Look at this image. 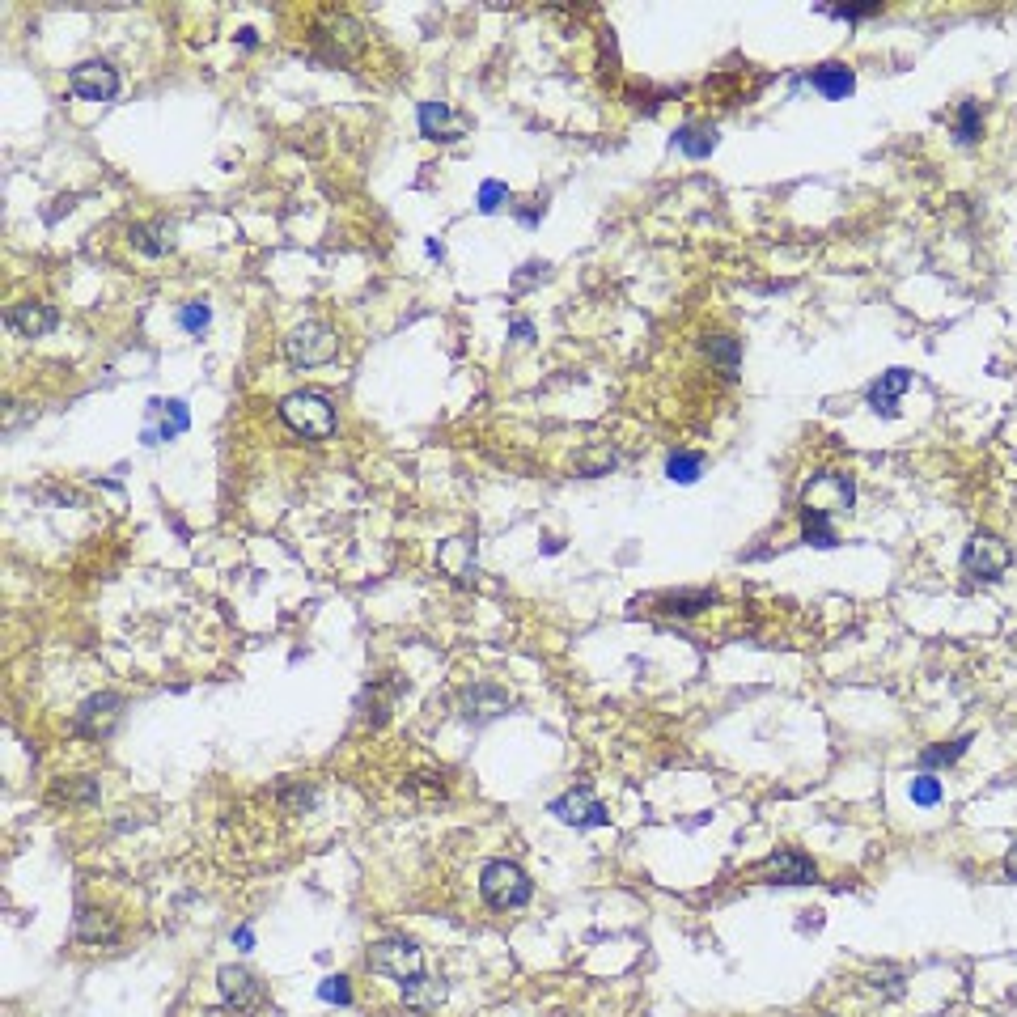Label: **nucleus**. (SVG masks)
I'll list each match as a JSON object with an SVG mask.
<instances>
[{
    "mask_svg": "<svg viewBox=\"0 0 1017 1017\" xmlns=\"http://www.w3.org/2000/svg\"><path fill=\"white\" fill-rule=\"evenodd\" d=\"M615 467V454H598V458H581V471L585 475H602V471H611Z\"/></svg>",
    "mask_w": 1017,
    "mask_h": 1017,
    "instance_id": "33",
    "label": "nucleus"
},
{
    "mask_svg": "<svg viewBox=\"0 0 1017 1017\" xmlns=\"http://www.w3.org/2000/svg\"><path fill=\"white\" fill-rule=\"evenodd\" d=\"M801 543H810V547H835L840 543V534H835V526H831V513L801 509Z\"/></svg>",
    "mask_w": 1017,
    "mask_h": 1017,
    "instance_id": "21",
    "label": "nucleus"
},
{
    "mask_svg": "<svg viewBox=\"0 0 1017 1017\" xmlns=\"http://www.w3.org/2000/svg\"><path fill=\"white\" fill-rule=\"evenodd\" d=\"M708 356L725 369V378H738V365H742V344L734 335H708Z\"/></svg>",
    "mask_w": 1017,
    "mask_h": 1017,
    "instance_id": "25",
    "label": "nucleus"
},
{
    "mask_svg": "<svg viewBox=\"0 0 1017 1017\" xmlns=\"http://www.w3.org/2000/svg\"><path fill=\"white\" fill-rule=\"evenodd\" d=\"M674 145L687 157H695V162H704V157H712V149H717V128H712V123H683V128L674 132Z\"/></svg>",
    "mask_w": 1017,
    "mask_h": 1017,
    "instance_id": "18",
    "label": "nucleus"
},
{
    "mask_svg": "<svg viewBox=\"0 0 1017 1017\" xmlns=\"http://www.w3.org/2000/svg\"><path fill=\"white\" fill-rule=\"evenodd\" d=\"M509 691H501L496 683H479V687H471L467 695H462V708H467V717L471 721H492V717H501V712H509Z\"/></svg>",
    "mask_w": 1017,
    "mask_h": 1017,
    "instance_id": "15",
    "label": "nucleus"
},
{
    "mask_svg": "<svg viewBox=\"0 0 1017 1017\" xmlns=\"http://www.w3.org/2000/svg\"><path fill=\"white\" fill-rule=\"evenodd\" d=\"M68 89L85 102H111L119 94V73L106 60H85L68 73Z\"/></svg>",
    "mask_w": 1017,
    "mask_h": 1017,
    "instance_id": "7",
    "label": "nucleus"
},
{
    "mask_svg": "<svg viewBox=\"0 0 1017 1017\" xmlns=\"http://www.w3.org/2000/svg\"><path fill=\"white\" fill-rule=\"evenodd\" d=\"M543 276H547V263H539V259H534V263H526V267H522V272H517V276H513V289H517V293H522V289H530V284H539Z\"/></svg>",
    "mask_w": 1017,
    "mask_h": 1017,
    "instance_id": "31",
    "label": "nucleus"
},
{
    "mask_svg": "<svg viewBox=\"0 0 1017 1017\" xmlns=\"http://www.w3.org/2000/svg\"><path fill=\"white\" fill-rule=\"evenodd\" d=\"M9 327L17 335H26V339H39V335L60 327V310L47 306V301H22V306L9 310Z\"/></svg>",
    "mask_w": 1017,
    "mask_h": 1017,
    "instance_id": "13",
    "label": "nucleus"
},
{
    "mask_svg": "<svg viewBox=\"0 0 1017 1017\" xmlns=\"http://www.w3.org/2000/svg\"><path fill=\"white\" fill-rule=\"evenodd\" d=\"M132 246L140 255H153V259H162V255H170V246H174V229L166 225V221H149V225H132Z\"/></svg>",
    "mask_w": 1017,
    "mask_h": 1017,
    "instance_id": "19",
    "label": "nucleus"
},
{
    "mask_svg": "<svg viewBox=\"0 0 1017 1017\" xmlns=\"http://www.w3.org/2000/svg\"><path fill=\"white\" fill-rule=\"evenodd\" d=\"M551 814H556L560 823H568V827H606V823H611V814H606V806L590 789H573V793L556 797V801H551Z\"/></svg>",
    "mask_w": 1017,
    "mask_h": 1017,
    "instance_id": "10",
    "label": "nucleus"
},
{
    "mask_svg": "<svg viewBox=\"0 0 1017 1017\" xmlns=\"http://www.w3.org/2000/svg\"><path fill=\"white\" fill-rule=\"evenodd\" d=\"M369 971L390 975L399 984H412V979L424 975V954L416 941H403V937H386L369 950Z\"/></svg>",
    "mask_w": 1017,
    "mask_h": 1017,
    "instance_id": "5",
    "label": "nucleus"
},
{
    "mask_svg": "<svg viewBox=\"0 0 1017 1017\" xmlns=\"http://www.w3.org/2000/svg\"><path fill=\"white\" fill-rule=\"evenodd\" d=\"M441 564L450 568L458 585H471V581L479 577V564H475V556H471V543H467V539L445 543V547H441Z\"/></svg>",
    "mask_w": 1017,
    "mask_h": 1017,
    "instance_id": "20",
    "label": "nucleus"
},
{
    "mask_svg": "<svg viewBox=\"0 0 1017 1017\" xmlns=\"http://www.w3.org/2000/svg\"><path fill=\"white\" fill-rule=\"evenodd\" d=\"M1005 878H1009V882H1017V844L1005 852Z\"/></svg>",
    "mask_w": 1017,
    "mask_h": 1017,
    "instance_id": "37",
    "label": "nucleus"
},
{
    "mask_svg": "<svg viewBox=\"0 0 1017 1017\" xmlns=\"http://www.w3.org/2000/svg\"><path fill=\"white\" fill-rule=\"evenodd\" d=\"M187 428H191V412L183 399H149V424H145V433H140V441L162 445L178 433H187Z\"/></svg>",
    "mask_w": 1017,
    "mask_h": 1017,
    "instance_id": "8",
    "label": "nucleus"
},
{
    "mask_svg": "<svg viewBox=\"0 0 1017 1017\" xmlns=\"http://www.w3.org/2000/svg\"><path fill=\"white\" fill-rule=\"evenodd\" d=\"M666 475L674 479V484H695V479L704 475V454H670V462H666Z\"/></svg>",
    "mask_w": 1017,
    "mask_h": 1017,
    "instance_id": "26",
    "label": "nucleus"
},
{
    "mask_svg": "<svg viewBox=\"0 0 1017 1017\" xmlns=\"http://www.w3.org/2000/svg\"><path fill=\"white\" fill-rule=\"evenodd\" d=\"M1009 568H1013V547L1001 534H988V530L971 534L967 551H962V573L971 581H1001Z\"/></svg>",
    "mask_w": 1017,
    "mask_h": 1017,
    "instance_id": "3",
    "label": "nucleus"
},
{
    "mask_svg": "<svg viewBox=\"0 0 1017 1017\" xmlns=\"http://www.w3.org/2000/svg\"><path fill=\"white\" fill-rule=\"evenodd\" d=\"M420 132L428 140H437V145H454V140H462L471 132V119L458 115L450 102H424L420 106Z\"/></svg>",
    "mask_w": 1017,
    "mask_h": 1017,
    "instance_id": "11",
    "label": "nucleus"
},
{
    "mask_svg": "<svg viewBox=\"0 0 1017 1017\" xmlns=\"http://www.w3.org/2000/svg\"><path fill=\"white\" fill-rule=\"evenodd\" d=\"M912 801H916V806H941V780L929 776V772L916 776L912 780Z\"/></svg>",
    "mask_w": 1017,
    "mask_h": 1017,
    "instance_id": "28",
    "label": "nucleus"
},
{
    "mask_svg": "<svg viewBox=\"0 0 1017 1017\" xmlns=\"http://www.w3.org/2000/svg\"><path fill=\"white\" fill-rule=\"evenodd\" d=\"M403 1001L416 1005V1009H433L445 1001V979H433V975H420L412 984H403Z\"/></svg>",
    "mask_w": 1017,
    "mask_h": 1017,
    "instance_id": "23",
    "label": "nucleus"
},
{
    "mask_svg": "<svg viewBox=\"0 0 1017 1017\" xmlns=\"http://www.w3.org/2000/svg\"><path fill=\"white\" fill-rule=\"evenodd\" d=\"M827 17H840V22H861V17L882 13V5H865V9H823Z\"/></svg>",
    "mask_w": 1017,
    "mask_h": 1017,
    "instance_id": "32",
    "label": "nucleus"
},
{
    "mask_svg": "<svg viewBox=\"0 0 1017 1017\" xmlns=\"http://www.w3.org/2000/svg\"><path fill=\"white\" fill-rule=\"evenodd\" d=\"M759 873H763L767 882H776V886H810V882H818V865L801 848H776L759 865Z\"/></svg>",
    "mask_w": 1017,
    "mask_h": 1017,
    "instance_id": "6",
    "label": "nucleus"
},
{
    "mask_svg": "<svg viewBox=\"0 0 1017 1017\" xmlns=\"http://www.w3.org/2000/svg\"><path fill=\"white\" fill-rule=\"evenodd\" d=\"M221 1001H225V1009L229 1013H238V1017H246V1013H255L259 1009V1001H263V984L259 979L246 971V967H221Z\"/></svg>",
    "mask_w": 1017,
    "mask_h": 1017,
    "instance_id": "9",
    "label": "nucleus"
},
{
    "mask_svg": "<svg viewBox=\"0 0 1017 1017\" xmlns=\"http://www.w3.org/2000/svg\"><path fill=\"white\" fill-rule=\"evenodd\" d=\"M810 85H814L823 98L840 102V98H848L852 89H856V77H852V68H844V64H818L814 73H810Z\"/></svg>",
    "mask_w": 1017,
    "mask_h": 1017,
    "instance_id": "16",
    "label": "nucleus"
},
{
    "mask_svg": "<svg viewBox=\"0 0 1017 1017\" xmlns=\"http://www.w3.org/2000/svg\"><path fill=\"white\" fill-rule=\"evenodd\" d=\"M907 386H912V373H907V369H886L882 378L869 386V407L878 416L895 420L899 416V399L907 395Z\"/></svg>",
    "mask_w": 1017,
    "mask_h": 1017,
    "instance_id": "14",
    "label": "nucleus"
},
{
    "mask_svg": "<svg viewBox=\"0 0 1017 1017\" xmlns=\"http://www.w3.org/2000/svg\"><path fill=\"white\" fill-rule=\"evenodd\" d=\"M284 356H289L293 369H310V365H327L339 356V339L331 327L323 323H306L284 335Z\"/></svg>",
    "mask_w": 1017,
    "mask_h": 1017,
    "instance_id": "4",
    "label": "nucleus"
},
{
    "mask_svg": "<svg viewBox=\"0 0 1017 1017\" xmlns=\"http://www.w3.org/2000/svg\"><path fill=\"white\" fill-rule=\"evenodd\" d=\"M517 217H522V225H530V229H534V225L543 221V200H530L522 212H517Z\"/></svg>",
    "mask_w": 1017,
    "mask_h": 1017,
    "instance_id": "34",
    "label": "nucleus"
},
{
    "mask_svg": "<svg viewBox=\"0 0 1017 1017\" xmlns=\"http://www.w3.org/2000/svg\"><path fill=\"white\" fill-rule=\"evenodd\" d=\"M475 204H479V212H501V204H509V187L505 183H496V178H488L484 187H479V195H475Z\"/></svg>",
    "mask_w": 1017,
    "mask_h": 1017,
    "instance_id": "27",
    "label": "nucleus"
},
{
    "mask_svg": "<svg viewBox=\"0 0 1017 1017\" xmlns=\"http://www.w3.org/2000/svg\"><path fill=\"white\" fill-rule=\"evenodd\" d=\"M208 306L204 301H187L183 306V314H178V323H183V331H191V335H204V327H208Z\"/></svg>",
    "mask_w": 1017,
    "mask_h": 1017,
    "instance_id": "30",
    "label": "nucleus"
},
{
    "mask_svg": "<svg viewBox=\"0 0 1017 1017\" xmlns=\"http://www.w3.org/2000/svg\"><path fill=\"white\" fill-rule=\"evenodd\" d=\"M119 712H123V700H119V695H111V691L89 695V700L77 708L73 729H77V734H85V738H102V734H111V729H115Z\"/></svg>",
    "mask_w": 1017,
    "mask_h": 1017,
    "instance_id": "12",
    "label": "nucleus"
},
{
    "mask_svg": "<svg viewBox=\"0 0 1017 1017\" xmlns=\"http://www.w3.org/2000/svg\"><path fill=\"white\" fill-rule=\"evenodd\" d=\"M234 945H238V950H251V945H255V933L242 924V929H234Z\"/></svg>",
    "mask_w": 1017,
    "mask_h": 1017,
    "instance_id": "36",
    "label": "nucleus"
},
{
    "mask_svg": "<svg viewBox=\"0 0 1017 1017\" xmlns=\"http://www.w3.org/2000/svg\"><path fill=\"white\" fill-rule=\"evenodd\" d=\"M979 136H984V106H979L975 98L958 102V111H954V140H958V145H975Z\"/></svg>",
    "mask_w": 1017,
    "mask_h": 1017,
    "instance_id": "22",
    "label": "nucleus"
},
{
    "mask_svg": "<svg viewBox=\"0 0 1017 1017\" xmlns=\"http://www.w3.org/2000/svg\"><path fill=\"white\" fill-rule=\"evenodd\" d=\"M318 996H323L327 1005H352V988H348V979H344V975L323 979V984H318Z\"/></svg>",
    "mask_w": 1017,
    "mask_h": 1017,
    "instance_id": "29",
    "label": "nucleus"
},
{
    "mask_svg": "<svg viewBox=\"0 0 1017 1017\" xmlns=\"http://www.w3.org/2000/svg\"><path fill=\"white\" fill-rule=\"evenodd\" d=\"M967 746H971V734H962L954 742H937V746H929V751H920V767L924 772H933V767H954L962 755H967Z\"/></svg>",
    "mask_w": 1017,
    "mask_h": 1017,
    "instance_id": "24",
    "label": "nucleus"
},
{
    "mask_svg": "<svg viewBox=\"0 0 1017 1017\" xmlns=\"http://www.w3.org/2000/svg\"><path fill=\"white\" fill-rule=\"evenodd\" d=\"M280 420L306 441H327L335 433V424H339L331 399L314 395V390H293V395H284L280 399Z\"/></svg>",
    "mask_w": 1017,
    "mask_h": 1017,
    "instance_id": "1",
    "label": "nucleus"
},
{
    "mask_svg": "<svg viewBox=\"0 0 1017 1017\" xmlns=\"http://www.w3.org/2000/svg\"><path fill=\"white\" fill-rule=\"evenodd\" d=\"M509 331H513V335H517V339H522V344H530V339H534V327H530V323H526V318H517V323H513V327H509Z\"/></svg>",
    "mask_w": 1017,
    "mask_h": 1017,
    "instance_id": "35",
    "label": "nucleus"
},
{
    "mask_svg": "<svg viewBox=\"0 0 1017 1017\" xmlns=\"http://www.w3.org/2000/svg\"><path fill=\"white\" fill-rule=\"evenodd\" d=\"M712 602H717V590H674V594H662L657 606H662V615H700V611H712Z\"/></svg>",
    "mask_w": 1017,
    "mask_h": 1017,
    "instance_id": "17",
    "label": "nucleus"
},
{
    "mask_svg": "<svg viewBox=\"0 0 1017 1017\" xmlns=\"http://www.w3.org/2000/svg\"><path fill=\"white\" fill-rule=\"evenodd\" d=\"M479 890H484L488 907L496 912H513V907H526L534 895V882L526 878L522 865L513 861H488L484 873H479Z\"/></svg>",
    "mask_w": 1017,
    "mask_h": 1017,
    "instance_id": "2",
    "label": "nucleus"
}]
</instances>
